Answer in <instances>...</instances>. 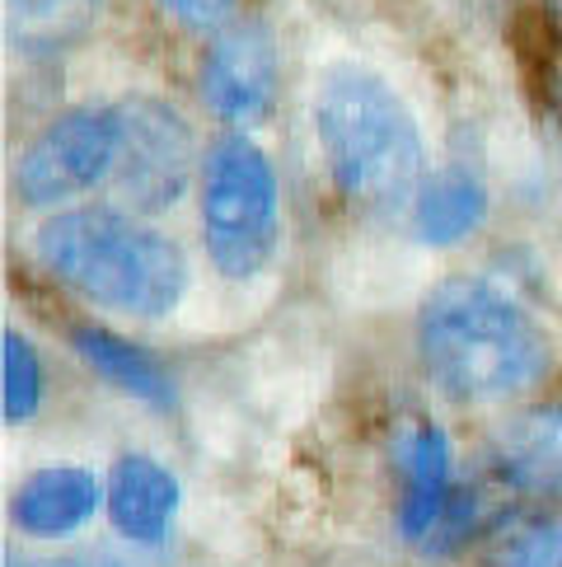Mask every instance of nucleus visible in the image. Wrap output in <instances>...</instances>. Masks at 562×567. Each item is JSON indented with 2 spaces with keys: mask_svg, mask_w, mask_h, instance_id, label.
Instances as JSON below:
<instances>
[{
  "mask_svg": "<svg viewBox=\"0 0 562 567\" xmlns=\"http://www.w3.org/2000/svg\"><path fill=\"white\" fill-rule=\"evenodd\" d=\"M417 361L459 409L525 399L553 375V342L516 296L483 277H446L417 310Z\"/></svg>",
  "mask_w": 562,
  "mask_h": 567,
  "instance_id": "1",
  "label": "nucleus"
},
{
  "mask_svg": "<svg viewBox=\"0 0 562 567\" xmlns=\"http://www.w3.org/2000/svg\"><path fill=\"white\" fill-rule=\"evenodd\" d=\"M314 141L333 188L356 212L389 216L413 207L427 184V141L398 94L375 66L333 62L314 85Z\"/></svg>",
  "mask_w": 562,
  "mask_h": 567,
  "instance_id": "2",
  "label": "nucleus"
},
{
  "mask_svg": "<svg viewBox=\"0 0 562 567\" xmlns=\"http://www.w3.org/2000/svg\"><path fill=\"white\" fill-rule=\"evenodd\" d=\"M33 258L90 306L127 319H165L188 296V258L165 230L117 202H80L48 216Z\"/></svg>",
  "mask_w": 562,
  "mask_h": 567,
  "instance_id": "3",
  "label": "nucleus"
},
{
  "mask_svg": "<svg viewBox=\"0 0 562 567\" xmlns=\"http://www.w3.org/2000/svg\"><path fill=\"white\" fill-rule=\"evenodd\" d=\"M202 245L220 277L253 281L281 245V184L272 155L244 132L216 136L202 155Z\"/></svg>",
  "mask_w": 562,
  "mask_h": 567,
  "instance_id": "4",
  "label": "nucleus"
},
{
  "mask_svg": "<svg viewBox=\"0 0 562 567\" xmlns=\"http://www.w3.org/2000/svg\"><path fill=\"white\" fill-rule=\"evenodd\" d=\"M123 151V113L117 104H75L48 117L14 159V197L29 212L80 207L98 184H113Z\"/></svg>",
  "mask_w": 562,
  "mask_h": 567,
  "instance_id": "5",
  "label": "nucleus"
},
{
  "mask_svg": "<svg viewBox=\"0 0 562 567\" xmlns=\"http://www.w3.org/2000/svg\"><path fill=\"white\" fill-rule=\"evenodd\" d=\"M117 113H123V151H117V169H113L117 207L136 216L169 212L192 184V165H197L192 123L159 94L117 99Z\"/></svg>",
  "mask_w": 562,
  "mask_h": 567,
  "instance_id": "6",
  "label": "nucleus"
},
{
  "mask_svg": "<svg viewBox=\"0 0 562 567\" xmlns=\"http://www.w3.org/2000/svg\"><path fill=\"white\" fill-rule=\"evenodd\" d=\"M197 90H202L207 113L230 132L258 127L277 113L281 56H277V33L263 14H230L211 33Z\"/></svg>",
  "mask_w": 562,
  "mask_h": 567,
  "instance_id": "7",
  "label": "nucleus"
},
{
  "mask_svg": "<svg viewBox=\"0 0 562 567\" xmlns=\"http://www.w3.org/2000/svg\"><path fill=\"white\" fill-rule=\"evenodd\" d=\"M492 474L525 497L562 502V403H534L492 436Z\"/></svg>",
  "mask_w": 562,
  "mask_h": 567,
  "instance_id": "8",
  "label": "nucleus"
},
{
  "mask_svg": "<svg viewBox=\"0 0 562 567\" xmlns=\"http://www.w3.org/2000/svg\"><path fill=\"white\" fill-rule=\"evenodd\" d=\"M98 502H108V493L94 470H85V464H48V470H33L14 488L10 520L29 539H66L94 520Z\"/></svg>",
  "mask_w": 562,
  "mask_h": 567,
  "instance_id": "9",
  "label": "nucleus"
},
{
  "mask_svg": "<svg viewBox=\"0 0 562 567\" xmlns=\"http://www.w3.org/2000/svg\"><path fill=\"white\" fill-rule=\"evenodd\" d=\"M178 502H184V488H178L169 464H159L150 455H123L113 464L104 506H108L113 530L127 544L159 549L178 520Z\"/></svg>",
  "mask_w": 562,
  "mask_h": 567,
  "instance_id": "10",
  "label": "nucleus"
},
{
  "mask_svg": "<svg viewBox=\"0 0 562 567\" xmlns=\"http://www.w3.org/2000/svg\"><path fill=\"white\" fill-rule=\"evenodd\" d=\"M450 502H455L450 436L436 422H417L404 445V497H398V530H404V539L427 544Z\"/></svg>",
  "mask_w": 562,
  "mask_h": 567,
  "instance_id": "11",
  "label": "nucleus"
},
{
  "mask_svg": "<svg viewBox=\"0 0 562 567\" xmlns=\"http://www.w3.org/2000/svg\"><path fill=\"white\" fill-rule=\"evenodd\" d=\"M71 348L85 357V367L98 380H104V384H113L117 394L146 403V409H155V413H174L178 409V384H174V375L165 371V361L150 357L140 342L104 329V323H75Z\"/></svg>",
  "mask_w": 562,
  "mask_h": 567,
  "instance_id": "12",
  "label": "nucleus"
},
{
  "mask_svg": "<svg viewBox=\"0 0 562 567\" xmlns=\"http://www.w3.org/2000/svg\"><path fill=\"white\" fill-rule=\"evenodd\" d=\"M488 216V188L483 178L469 169H440L427 174V184L413 197V230L422 245L450 249L459 239H469Z\"/></svg>",
  "mask_w": 562,
  "mask_h": 567,
  "instance_id": "13",
  "label": "nucleus"
},
{
  "mask_svg": "<svg viewBox=\"0 0 562 567\" xmlns=\"http://www.w3.org/2000/svg\"><path fill=\"white\" fill-rule=\"evenodd\" d=\"M104 6L108 0H6L10 38L33 56L62 52L98 24Z\"/></svg>",
  "mask_w": 562,
  "mask_h": 567,
  "instance_id": "14",
  "label": "nucleus"
},
{
  "mask_svg": "<svg viewBox=\"0 0 562 567\" xmlns=\"http://www.w3.org/2000/svg\"><path fill=\"white\" fill-rule=\"evenodd\" d=\"M478 567H562V506L501 525L488 535Z\"/></svg>",
  "mask_w": 562,
  "mask_h": 567,
  "instance_id": "15",
  "label": "nucleus"
},
{
  "mask_svg": "<svg viewBox=\"0 0 562 567\" xmlns=\"http://www.w3.org/2000/svg\"><path fill=\"white\" fill-rule=\"evenodd\" d=\"M48 399V367H43V352L33 342L10 329L6 333V417L14 422H29Z\"/></svg>",
  "mask_w": 562,
  "mask_h": 567,
  "instance_id": "16",
  "label": "nucleus"
},
{
  "mask_svg": "<svg viewBox=\"0 0 562 567\" xmlns=\"http://www.w3.org/2000/svg\"><path fill=\"white\" fill-rule=\"evenodd\" d=\"M155 6L188 33H216L235 14V0H155Z\"/></svg>",
  "mask_w": 562,
  "mask_h": 567,
  "instance_id": "17",
  "label": "nucleus"
},
{
  "mask_svg": "<svg viewBox=\"0 0 562 567\" xmlns=\"http://www.w3.org/2000/svg\"><path fill=\"white\" fill-rule=\"evenodd\" d=\"M10 567H113V563H90V558H38V563H10Z\"/></svg>",
  "mask_w": 562,
  "mask_h": 567,
  "instance_id": "18",
  "label": "nucleus"
},
{
  "mask_svg": "<svg viewBox=\"0 0 562 567\" xmlns=\"http://www.w3.org/2000/svg\"><path fill=\"white\" fill-rule=\"evenodd\" d=\"M544 10H549V19H553V24L562 29V0H544Z\"/></svg>",
  "mask_w": 562,
  "mask_h": 567,
  "instance_id": "19",
  "label": "nucleus"
},
{
  "mask_svg": "<svg viewBox=\"0 0 562 567\" xmlns=\"http://www.w3.org/2000/svg\"><path fill=\"white\" fill-rule=\"evenodd\" d=\"M455 6H473V10H483V6H492V0H455Z\"/></svg>",
  "mask_w": 562,
  "mask_h": 567,
  "instance_id": "20",
  "label": "nucleus"
}]
</instances>
